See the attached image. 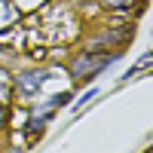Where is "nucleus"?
Returning a JSON list of instances; mask_svg holds the SVG:
<instances>
[{
  "label": "nucleus",
  "mask_w": 153,
  "mask_h": 153,
  "mask_svg": "<svg viewBox=\"0 0 153 153\" xmlns=\"http://www.w3.org/2000/svg\"><path fill=\"white\" fill-rule=\"evenodd\" d=\"M120 52H86L83 55H76L74 58V65H71V76L74 80H92V76H98L101 71H107L110 68V61H117Z\"/></svg>",
  "instance_id": "obj_1"
},
{
  "label": "nucleus",
  "mask_w": 153,
  "mask_h": 153,
  "mask_svg": "<svg viewBox=\"0 0 153 153\" xmlns=\"http://www.w3.org/2000/svg\"><path fill=\"white\" fill-rule=\"evenodd\" d=\"M46 76H49V71H43V68L22 71L19 80H12V89H19L22 98H37V95L43 92V86H46Z\"/></svg>",
  "instance_id": "obj_2"
},
{
  "label": "nucleus",
  "mask_w": 153,
  "mask_h": 153,
  "mask_svg": "<svg viewBox=\"0 0 153 153\" xmlns=\"http://www.w3.org/2000/svg\"><path fill=\"white\" fill-rule=\"evenodd\" d=\"M9 25H19V9L9 0H0V28H9Z\"/></svg>",
  "instance_id": "obj_3"
},
{
  "label": "nucleus",
  "mask_w": 153,
  "mask_h": 153,
  "mask_svg": "<svg viewBox=\"0 0 153 153\" xmlns=\"http://www.w3.org/2000/svg\"><path fill=\"white\" fill-rule=\"evenodd\" d=\"M12 76H9V71L6 68H0V104H6V101L12 98Z\"/></svg>",
  "instance_id": "obj_4"
},
{
  "label": "nucleus",
  "mask_w": 153,
  "mask_h": 153,
  "mask_svg": "<svg viewBox=\"0 0 153 153\" xmlns=\"http://www.w3.org/2000/svg\"><path fill=\"white\" fill-rule=\"evenodd\" d=\"M98 92H101V89H95V86H92V89H89V92H83L80 98H76V101H74V113H76V110H83V104H89V101H92V98H95Z\"/></svg>",
  "instance_id": "obj_5"
},
{
  "label": "nucleus",
  "mask_w": 153,
  "mask_h": 153,
  "mask_svg": "<svg viewBox=\"0 0 153 153\" xmlns=\"http://www.w3.org/2000/svg\"><path fill=\"white\" fill-rule=\"evenodd\" d=\"M6 126V110H3V104H0V129Z\"/></svg>",
  "instance_id": "obj_6"
},
{
  "label": "nucleus",
  "mask_w": 153,
  "mask_h": 153,
  "mask_svg": "<svg viewBox=\"0 0 153 153\" xmlns=\"http://www.w3.org/2000/svg\"><path fill=\"white\" fill-rule=\"evenodd\" d=\"M9 153H22V150H9Z\"/></svg>",
  "instance_id": "obj_7"
}]
</instances>
